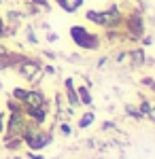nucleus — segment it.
Segmentation results:
<instances>
[{
	"label": "nucleus",
	"instance_id": "ddd939ff",
	"mask_svg": "<svg viewBox=\"0 0 155 159\" xmlns=\"http://www.w3.org/2000/svg\"><path fill=\"white\" fill-rule=\"evenodd\" d=\"M0 36H4V25H2V19H0Z\"/></svg>",
	"mask_w": 155,
	"mask_h": 159
},
{
	"label": "nucleus",
	"instance_id": "dca6fc26",
	"mask_svg": "<svg viewBox=\"0 0 155 159\" xmlns=\"http://www.w3.org/2000/svg\"><path fill=\"white\" fill-rule=\"evenodd\" d=\"M0 2H2V0H0Z\"/></svg>",
	"mask_w": 155,
	"mask_h": 159
},
{
	"label": "nucleus",
	"instance_id": "0eeeda50",
	"mask_svg": "<svg viewBox=\"0 0 155 159\" xmlns=\"http://www.w3.org/2000/svg\"><path fill=\"white\" fill-rule=\"evenodd\" d=\"M58 2H60L66 11H74V9H79L83 4V0H58Z\"/></svg>",
	"mask_w": 155,
	"mask_h": 159
},
{
	"label": "nucleus",
	"instance_id": "423d86ee",
	"mask_svg": "<svg viewBox=\"0 0 155 159\" xmlns=\"http://www.w3.org/2000/svg\"><path fill=\"white\" fill-rule=\"evenodd\" d=\"M130 28H132V32H134V36H140L143 24H140V17H138V15H134V17L130 19Z\"/></svg>",
	"mask_w": 155,
	"mask_h": 159
},
{
	"label": "nucleus",
	"instance_id": "2eb2a0df",
	"mask_svg": "<svg viewBox=\"0 0 155 159\" xmlns=\"http://www.w3.org/2000/svg\"><path fill=\"white\" fill-rule=\"evenodd\" d=\"M149 112H151V117H153V119H155V110H149Z\"/></svg>",
	"mask_w": 155,
	"mask_h": 159
},
{
	"label": "nucleus",
	"instance_id": "f03ea898",
	"mask_svg": "<svg viewBox=\"0 0 155 159\" xmlns=\"http://www.w3.org/2000/svg\"><path fill=\"white\" fill-rule=\"evenodd\" d=\"M26 142L32 148H40L49 142V136L47 134H36V132H26Z\"/></svg>",
	"mask_w": 155,
	"mask_h": 159
},
{
	"label": "nucleus",
	"instance_id": "6e6552de",
	"mask_svg": "<svg viewBox=\"0 0 155 159\" xmlns=\"http://www.w3.org/2000/svg\"><path fill=\"white\" fill-rule=\"evenodd\" d=\"M26 93H28V91H24V89H15V91H13V96L17 100H21V102L26 100Z\"/></svg>",
	"mask_w": 155,
	"mask_h": 159
},
{
	"label": "nucleus",
	"instance_id": "9b49d317",
	"mask_svg": "<svg viewBox=\"0 0 155 159\" xmlns=\"http://www.w3.org/2000/svg\"><path fill=\"white\" fill-rule=\"evenodd\" d=\"M140 60H143V53H140V51H136V53H134V64L138 66V64H140Z\"/></svg>",
	"mask_w": 155,
	"mask_h": 159
},
{
	"label": "nucleus",
	"instance_id": "f257e3e1",
	"mask_svg": "<svg viewBox=\"0 0 155 159\" xmlns=\"http://www.w3.org/2000/svg\"><path fill=\"white\" fill-rule=\"evenodd\" d=\"M70 36H72V40H74L79 47H85V49H94L96 45H98V40H96L92 34H87L81 25H74V28H72Z\"/></svg>",
	"mask_w": 155,
	"mask_h": 159
},
{
	"label": "nucleus",
	"instance_id": "20e7f679",
	"mask_svg": "<svg viewBox=\"0 0 155 159\" xmlns=\"http://www.w3.org/2000/svg\"><path fill=\"white\" fill-rule=\"evenodd\" d=\"M24 102L28 104V108H40L43 102H45V98H43V93H38V91H28Z\"/></svg>",
	"mask_w": 155,
	"mask_h": 159
},
{
	"label": "nucleus",
	"instance_id": "4468645a",
	"mask_svg": "<svg viewBox=\"0 0 155 159\" xmlns=\"http://www.w3.org/2000/svg\"><path fill=\"white\" fill-rule=\"evenodd\" d=\"M0 132H2V115H0Z\"/></svg>",
	"mask_w": 155,
	"mask_h": 159
},
{
	"label": "nucleus",
	"instance_id": "7ed1b4c3",
	"mask_svg": "<svg viewBox=\"0 0 155 159\" xmlns=\"http://www.w3.org/2000/svg\"><path fill=\"white\" fill-rule=\"evenodd\" d=\"M24 132V119H21V115L15 110L11 115V121H9V134L15 136V134H21Z\"/></svg>",
	"mask_w": 155,
	"mask_h": 159
},
{
	"label": "nucleus",
	"instance_id": "1a4fd4ad",
	"mask_svg": "<svg viewBox=\"0 0 155 159\" xmlns=\"http://www.w3.org/2000/svg\"><path fill=\"white\" fill-rule=\"evenodd\" d=\"M79 93H81V100H83L85 104H89V102H92V98H89V93H87V89H85V87L79 91Z\"/></svg>",
	"mask_w": 155,
	"mask_h": 159
},
{
	"label": "nucleus",
	"instance_id": "f8f14e48",
	"mask_svg": "<svg viewBox=\"0 0 155 159\" xmlns=\"http://www.w3.org/2000/svg\"><path fill=\"white\" fill-rule=\"evenodd\" d=\"M140 110H143V112H149V110H151V106H149L147 102H143V106H140Z\"/></svg>",
	"mask_w": 155,
	"mask_h": 159
},
{
	"label": "nucleus",
	"instance_id": "39448f33",
	"mask_svg": "<svg viewBox=\"0 0 155 159\" xmlns=\"http://www.w3.org/2000/svg\"><path fill=\"white\" fill-rule=\"evenodd\" d=\"M36 72H38V64H34V61H26L24 66H21V74H24L26 79H32Z\"/></svg>",
	"mask_w": 155,
	"mask_h": 159
},
{
	"label": "nucleus",
	"instance_id": "9d476101",
	"mask_svg": "<svg viewBox=\"0 0 155 159\" xmlns=\"http://www.w3.org/2000/svg\"><path fill=\"white\" fill-rule=\"evenodd\" d=\"M89 121H94V115H85V117H83V121H81V125L85 127V125H89Z\"/></svg>",
	"mask_w": 155,
	"mask_h": 159
}]
</instances>
